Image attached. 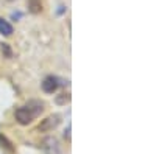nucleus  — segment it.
I'll return each mask as SVG.
<instances>
[{"instance_id":"nucleus-8","label":"nucleus","mask_w":156,"mask_h":154,"mask_svg":"<svg viewBox=\"0 0 156 154\" xmlns=\"http://www.w3.org/2000/svg\"><path fill=\"white\" fill-rule=\"evenodd\" d=\"M2 51L6 55V58H11V48L8 44H2Z\"/></svg>"},{"instance_id":"nucleus-5","label":"nucleus","mask_w":156,"mask_h":154,"mask_svg":"<svg viewBox=\"0 0 156 154\" xmlns=\"http://www.w3.org/2000/svg\"><path fill=\"white\" fill-rule=\"evenodd\" d=\"M0 34H3V36H11L12 34V25L5 19H0Z\"/></svg>"},{"instance_id":"nucleus-1","label":"nucleus","mask_w":156,"mask_h":154,"mask_svg":"<svg viewBox=\"0 0 156 154\" xmlns=\"http://www.w3.org/2000/svg\"><path fill=\"white\" fill-rule=\"evenodd\" d=\"M44 108H45L44 101H41V100H30V101L25 103V104H22L20 108L16 109L14 117H16L19 125H23V126L30 125L34 118H37L39 115L44 112Z\"/></svg>"},{"instance_id":"nucleus-6","label":"nucleus","mask_w":156,"mask_h":154,"mask_svg":"<svg viewBox=\"0 0 156 154\" xmlns=\"http://www.w3.org/2000/svg\"><path fill=\"white\" fill-rule=\"evenodd\" d=\"M28 8H30L31 12H39L42 9L41 0H28Z\"/></svg>"},{"instance_id":"nucleus-4","label":"nucleus","mask_w":156,"mask_h":154,"mask_svg":"<svg viewBox=\"0 0 156 154\" xmlns=\"http://www.w3.org/2000/svg\"><path fill=\"white\" fill-rule=\"evenodd\" d=\"M44 149L47 154H61L59 145H58V140L53 137H47L44 140Z\"/></svg>"},{"instance_id":"nucleus-7","label":"nucleus","mask_w":156,"mask_h":154,"mask_svg":"<svg viewBox=\"0 0 156 154\" xmlns=\"http://www.w3.org/2000/svg\"><path fill=\"white\" fill-rule=\"evenodd\" d=\"M0 143H2V146H5V148H6V149H9V151H12V149H14V148L11 146V143L8 142V140H6V139L2 135V134H0Z\"/></svg>"},{"instance_id":"nucleus-2","label":"nucleus","mask_w":156,"mask_h":154,"mask_svg":"<svg viewBox=\"0 0 156 154\" xmlns=\"http://www.w3.org/2000/svg\"><path fill=\"white\" fill-rule=\"evenodd\" d=\"M61 84H64L62 80H59L58 76L48 75V76H45V78H44V81H42L41 86H42V91H44L45 94H53V92L58 91V87H59Z\"/></svg>"},{"instance_id":"nucleus-3","label":"nucleus","mask_w":156,"mask_h":154,"mask_svg":"<svg viewBox=\"0 0 156 154\" xmlns=\"http://www.w3.org/2000/svg\"><path fill=\"white\" fill-rule=\"evenodd\" d=\"M59 121H61V117L58 114H55V115H50V117H47L45 120H42V123L37 126V131H51V129H55V128L59 125Z\"/></svg>"},{"instance_id":"nucleus-9","label":"nucleus","mask_w":156,"mask_h":154,"mask_svg":"<svg viewBox=\"0 0 156 154\" xmlns=\"http://www.w3.org/2000/svg\"><path fill=\"white\" fill-rule=\"evenodd\" d=\"M9 2H11V0H9Z\"/></svg>"}]
</instances>
